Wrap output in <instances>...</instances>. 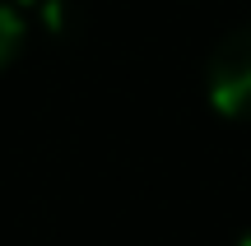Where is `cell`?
Instances as JSON below:
<instances>
[{"mask_svg":"<svg viewBox=\"0 0 251 246\" xmlns=\"http://www.w3.org/2000/svg\"><path fill=\"white\" fill-rule=\"evenodd\" d=\"M24 5H28V9H37V14H42L51 28H61V23H65V0H24Z\"/></svg>","mask_w":251,"mask_h":246,"instance_id":"3957f363","label":"cell"},{"mask_svg":"<svg viewBox=\"0 0 251 246\" xmlns=\"http://www.w3.org/2000/svg\"><path fill=\"white\" fill-rule=\"evenodd\" d=\"M205 89L228 121H251V23H242L214 46Z\"/></svg>","mask_w":251,"mask_h":246,"instance_id":"6da1fadb","label":"cell"},{"mask_svg":"<svg viewBox=\"0 0 251 246\" xmlns=\"http://www.w3.org/2000/svg\"><path fill=\"white\" fill-rule=\"evenodd\" d=\"M19 42H24V19H19V9L0 5V65H9V61H14Z\"/></svg>","mask_w":251,"mask_h":246,"instance_id":"7a4b0ae2","label":"cell"},{"mask_svg":"<svg viewBox=\"0 0 251 246\" xmlns=\"http://www.w3.org/2000/svg\"><path fill=\"white\" fill-rule=\"evenodd\" d=\"M242 246H251V237H242Z\"/></svg>","mask_w":251,"mask_h":246,"instance_id":"277c9868","label":"cell"}]
</instances>
